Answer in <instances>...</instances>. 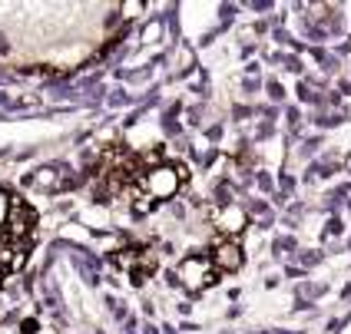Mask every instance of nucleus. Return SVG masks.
I'll use <instances>...</instances> for the list:
<instances>
[{
    "label": "nucleus",
    "instance_id": "6",
    "mask_svg": "<svg viewBox=\"0 0 351 334\" xmlns=\"http://www.w3.org/2000/svg\"><path fill=\"white\" fill-rule=\"evenodd\" d=\"M10 212H14V198L7 196V192H0V235H3V229L10 222Z\"/></svg>",
    "mask_w": 351,
    "mask_h": 334
},
{
    "label": "nucleus",
    "instance_id": "1",
    "mask_svg": "<svg viewBox=\"0 0 351 334\" xmlns=\"http://www.w3.org/2000/svg\"><path fill=\"white\" fill-rule=\"evenodd\" d=\"M186 179H189V172L182 166H153V169H146V176L139 179V189L153 202L156 198H173L186 185Z\"/></svg>",
    "mask_w": 351,
    "mask_h": 334
},
{
    "label": "nucleus",
    "instance_id": "4",
    "mask_svg": "<svg viewBox=\"0 0 351 334\" xmlns=\"http://www.w3.org/2000/svg\"><path fill=\"white\" fill-rule=\"evenodd\" d=\"M213 265L219 272H235V268H242V248L235 245V238H219L213 245Z\"/></svg>",
    "mask_w": 351,
    "mask_h": 334
},
{
    "label": "nucleus",
    "instance_id": "3",
    "mask_svg": "<svg viewBox=\"0 0 351 334\" xmlns=\"http://www.w3.org/2000/svg\"><path fill=\"white\" fill-rule=\"evenodd\" d=\"M34 225H37V212L27 205V202H14V212H10V222H7V229H3V235L14 238V242H30L34 235Z\"/></svg>",
    "mask_w": 351,
    "mask_h": 334
},
{
    "label": "nucleus",
    "instance_id": "5",
    "mask_svg": "<svg viewBox=\"0 0 351 334\" xmlns=\"http://www.w3.org/2000/svg\"><path fill=\"white\" fill-rule=\"evenodd\" d=\"M245 225H249V216H245L239 205H222V209L215 212V229H219L222 238H235Z\"/></svg>",
    "mask_w": 351,
    "mask_h": 334
},
{
    "label": "nucleus",
    "instance_id": "2",
    "mask_svg": "<svg viewBox=\"0 0 351 334\" xmlns=\"http://www.w3.org/2000/svg\"><path fill=\"white\" fill-rule=\"evenodd\" d=\"M215 278H219V268L213 265L209 255H189V258H182L179 268H176V281L186 292H202V288L213 285Z\"/></svg>",
    "mask_w": 351,
    "mask_h": 334
}]
</instances>
